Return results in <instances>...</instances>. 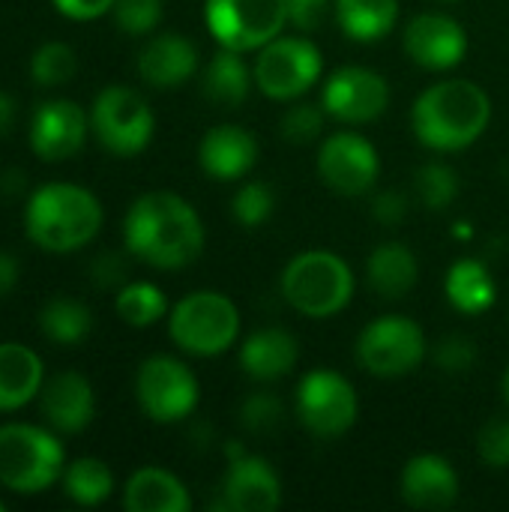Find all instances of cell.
<instances>
[{
  "mask_svg": "<svg viewBox=\"0 0 509 512\" xmlns=\"http://www.w3.org/2000/svg\"><path fill=\"white\" fill-rule=\"evenodd\" d=\"M93 327V315L72 297H51L39 312V330L57 345H78Z\"/></svg>",
  "mask_w": 509,
  "mask_h": 512,
  "instance_id": "cell-29",
  "label": "cell"
},
{
  "mask_svg": "<svg viewBox=\"0 0 509 512\" xmlns=\"http://www.w3.org/2000/svg\"><path fill=\"white\" fill-rule=\"evenodd\" d=\"M501 390H504V399H507L509 405V369L504 372V381H501Z\"/></svg>",
  "mask_w": 509,
  "mask_h": 512,
  "instance_id": "cell-46",
  "label": "cell"
},
{
  "mask_svg": "<svg viewBox=\"0 0 509 512\" xmlns=\"http://www.w3.org/2000/svg\"><path fill=\"white\" fill-rule=\"evenodd\" d=\"M324 123H327V111H324V105H315V102H297V105H291V108L282 114L279 129H282V138H285V141L309 144V141L321 138Z\"/></svg>",
  "mask_w": 509,
  "mask_h": 512,
  "instance_id": "cell-35",
  "label": "cell"
},
{
  "mask_svg": "<svg viewBox=\"0 0 509 512\" xmlns=\"http://www.w3.org/2000/svg\"><path fill=\"white\" fill-rule=\"evenodd\" d=\"M444 294L450 306L462 315H483L495 306L498 285L489 267L477 258H462L450 267L444 279Z\"/></svg>",
  "mask_w": 509,
  "mask_h": 512,
  "instance_id": "cell-26",
  "label": "cell"
},
{
  "mask_svg": "<svg viewBox=\"0 0 509 512\" xmlns=\"http://www.w3.org/2000/svg\"><path fill=\"white\" fill-rule=\"evenodd\" d=\"M75 69H78V60L66 42H45L30 57V78L39 87H60L75 75Z\"/></svg>",
  "mask_w": 509,
  "mask_h": 512,
  "instance_id": "cell-32",
  "label": "cell"
},
{
  "mask_svg": "<svg viewBox=\"0 0 509 512\" xmlns=\"http://www.w3.org/2000/svg\"><path fill=\"white\" fill-rule=\"evenodd\" d=\"M63 444L48 429L30 423L0 426V486L18 495L51 489L63 477Z\"/></svg>",
  "mask_w": 509,
  "mask_h": 512,
  "instance_id": "cell-5",
  "label": "cell"
},
{
  "mask_svg": "<svg viewBox=\"0 0 509 512\" xmlns=\"http://www.w3.org/2000/svg\"><path fill=\"white\" fill-rule=\"evenodd\" d=\"M321 72V48L306 36H276L258 48V60L252 66L255 87L276 102L300 99L321 81Z\"/></svg>",
  "mask_w": 509,
  "mask_h": 512,
  "instance_id": "cell-7",
  "label": "cell"
},
{
  "mask_svg": "<svg viewBox=\"0 0 509 512\" xmlns=\"http://www.w3.org/2000/svg\"><path fill=\"white\" fill-rule=\"evenodd\" d=\"M285 3H288V21L300 33L318 30L330 15V0H285Z\"/></svg>",
  "mask_w": 509,
  "mask_h": 512,
  "instance_id": "cell-40",
  "label": "cell"
},
{
  "mask_svg": "<svg viewBox=\"0 0 509 512\" xmlns=\"http://www.w3.org/2000/svg\"><path fill=\"white\" fill-rule=\"evenodd\" d=\"M321 105L339 123H372L390 105V84L375 69L342 66L324 81Z\"/></svg>",
  "mask_w": 509,
  "mask_h": 512,
  "instance_id": "cell-14",
  "label": "cell"
},
{
  "mask_svg": "<svg viewBox=\"0 0 509 512\" xmlns=\"http://www.w3.org/2000/svg\"><path fill=\"white\" fill-rule=\"evenodd\" d=\"M87 138V114L72 99H48L33 111L30 147L45 162L72 159Z\"/></svg>",
  "mask_w": 509,
  "mask_h": 512,
  "instance_id": "cell-16",
  "label": "cell"
},
{
  "mask_svg": "<svg viewBox=\"0 0 509 512\" xmlns=\"http://www.w3.org/2000/svg\"><path fill=\"white\" fill-rule=\"evenodd\" d=\"M114 306H117V315L129 327H153L159 318L168 315V300H165L162 288H156L153 282H129V285H123Z\"/></svg>",
  "mask_w": 509,
  "mask_h": 512,
  "instance_id": "cell-31",
  "label": "cell"
},
{
  "mask_svg": "<svg viewBox=\"0 0 509 512\" xmlns=\"http://www.w3.org/2000/svg\"><path fill=\"white\" fill-rule=\"evenodd\" d=\"M102 228L99 198L75 183H45L24 207L27 237L54 255L87 246Z\"/></svg>",
  "mask_w": 509,
  "mask_h": 512,
  "instance_id": "cell-3",
  "label": "cell"
},
{
  "mask_svg": "<svg viewBox=\"0 0 509 512\" xmlns=\"http://www.w3.org/2000/svg\"><path fill=\"white\" fill-rule=\"evenodd\" d=\"M477 357H480L477 354V345L468 336H459V333L444 336L438 342V348H435V363L447 375H465V372H471L474 363H477Z\"/></svg>",
  "mask_w": 509,
  "mask_h": 512,
  "instance_id": "cell-39",
  "label": "cell"
},
{
  "mask_svg": "<svg viewBox=\"0 0 509 512\" xmlns=\"http://www.w3.org/2000/svg\"><path fill=\"white\" fill-rule=\"evenodd\" d=\"M456 192H459V177L450 165L429 162L417 171V198L429 210H447L456 201Z\"/></svg>",
  "mask_w": 509,
  "mask_h": 512,
  "instance_id": "cell-33",
  "label": "cell"
},
{
  "mask_svg": "<svg viewBox=\"0 0 509 512\" xmlns=\"http://www.w3.org/2000/svg\"><path fill=\"white\" fill-rule=\"evenodd\" d=\"M477 456L492 471L509 468V417H492L477 435Z\"/></svg>",
  "mask_w": 509,
  "mask_h": 512,
  "instance_id": "cell-38",
  "label": "cell"
},
{
  "mask_svg": "<svg viewBox=\"0 0 509 512\" xmlns=\"http://www.w3.org/2000/svg\"><path fill=\"white\" fill-rule=\"evenodd\" d=\"M318 174L336 195L354 198L375 186L381 159L369 138L357 132H333L318 147Z\"/></svg>",
  "mask_w": 509,
  "mask_h": 512,
  "instance_id": "cell-13",
  "label": "cell"
},
{
  "mask_svg": "<svg viewBox=\"0 0 509 512\" xmlns=\"http://www.w3.org/2000/svg\"><path fill=\"white\" fill-rule=\"evenodd\" d=\"M399 489L414 510H450L459 501V474L444 456L420 453L405 462Z\"/></svg>",
  "mask_w": 509,
  "mask_h": 512,
  "instance_id": "cell-18",
  "label": "cell"
},
{
  "mask_svg": "<svg viewBox=\"0 0 509 512\" xmlns=\"http://www.w3.org/2000/svg\"><path fill=\"white\" fill-rule=\"evenodd\" d=\"M168 336L192 357H219L240 336V312L219 291H192L171 309Z\"/></svg>",
  "mask_w": 509,
  "mask_h": 512,
  "instance_id": "cell-6",
  "label": "cell"
},
{
  "mask_svg": "<svg viewBox=\"0 0 509 512\" xmlns=\"http://www.w3.org/2000/svg\"><path fill=\"white\" fill-rule=\"evenodd\" d=\"M273 207H276L273 189H270L267 183H258V180L243 183V186L237 189L234 201H231V213H234V219H237L243 228H258V225H264V222L273 216Z\"/></svg>",
  "mask_w": 509,
  "mask_h": 512,
  "instance_id": "cell-34",
  "label": "cell"
},
{
  "mask_svg": "<svg viewBox=\"0 0 509 512\" xmlns=\"http://www.w3.org/2000/svg\"><path fill=\"white\" fill-rule=\"evenodd\" d=\"M426 333L405 315H381L357 336V363L375 378H402L426 360Z\"/></svg>",
  "mask_w": 509,
  "mask_h": 512,
  "instance_id": "cell-8",
  "label": "cell"
},
{
  "mask_svg": "<svg viewBox=\"0 0 509 512\" xmlns=\"http://www.w3.org/2000/svg\"><path fill=\"white\" fill-rule=\"evenodd\" d=\"M204 21L210 36L231 51H258L288 24L285 0H207Z\"/></svg>",
  "mask_w": 509,
  "mask_h": 512,
  "instance_id": "cell-9",
  "label": "cell"
},
{
  "mask_svg": "<svg viewBox=\"0 0 509 512\" xmlns=\"http://www.w3.org/2000/svg\"><path fill=\"white\" fill-rule=\"evenodd\" d=\"M201 84H204V96L210 102H216L222 108H237V105L246 102V96H249V90L255 84V75L246 66V60H243L240 51L222 48L207 63Z\"/></svg>",
  "mask_w": 509,
  "mask_h": 512,
  "instance_id": "cell-27",
  "label": "cell"
},
{
  "mask_svg": "<svg viewBox=\"0 0 509 512\" xmlns=\"http://www.w3.org/2000/svg\"><path fill=\"white\" fill-rule=\"evenodd\" d=\"M444 3H456V0H444Z\"/></svg>",
  "mask_w": 509,
  "mask_h": 512,
  "instance_id": "cell-48",
  "label": "cell"
},
{
  "mask_svg": "<svg viewBox=\"0 0 509 512\" xmlns=\"http://www.w3.org/2000/svg\"><path fill=\"white\" fill-rule=\"evenodd\" d=\"M12 120H15V99H12L9 93L0 90V138L9 132Z\"/></svg>",
  "mask_w": 509,
  "mask_h": 512,
  "instance_id": "cell-45",
  "label": "cell"
},
{
  "mask_svg": "<svg viewBox=\"0 0 509 512\" xmlns=\"http://www.w3.org/2000/svg\"><path fill=\"white\" fill-rule=\"evenodd\" d=\"M126 249L159 270H180L204 249L198 210L177 192H147L132 201L123 219Z\"/></svg>",
  "mask_w": 509,
  "mask_h": 512,
  "instance_id": "cell-1",
  "label": "cell"
},
{
  "mask_svg": "<svg viewBox=\"0 0 509 512\" xmlns=\"http://www.w3.org/2000/svg\"><path fill=\"white\" fill-rule=\"evenodd\" d=\"M279 288L294 312L306 318H330L351 303L357 282L345 258L327 249H309L285 264Z\"/></svg>",
  "mask_w": 509,
  "mask_h": 512,
  "instance_id": "cell-4",
  "label": "cell"
},
{
  "mask_svg": "<svg viewBox=\"0 0 509 512\" xmlns=\"http://www.w3.org/2000/svg\"><path fill=\"white\" fill-rule=\"evenodd\" d=\"M54 9L72 21H93L114 9V0H51Z\"/></svg>",
  "mask_w": 509,
  "mask_h": 512,
  "instance_id": "cell-42",
  "label": "cell"
},
{
  "mask_svg": "<svg viewBox=\"0 0 509 512\" xmlns=\"http://www.w3.org/2000/svg\"><path fill=\"white\" fill-rule=\"evenodd\" d=\"M198 162H201L204 174L213 180H222V183L240 180L258 162V141L243 126H234V123L213 126L201 138Z\"/></svg>",
  "mask_w": 509,
  "mask_h": 512,
  "instance_id": "cell-20",
  "label": "cell"
},
{
  "mask_svg": "<svg viewBox=\"0 0 509 512\" xmlns=\"http://www.w3.org/2000/svg\"><path fill=\"white\" fill-rule=\"evenodd\" d=\"M366 279L378 297L402 300L414 291V285L420 279L417 255L405 243H396V240L381 243L372 249V255L366 261Z\"/></svg>",
  "mask_w": 509,
  "mask_h": 512,
  "instance_id": "cell-24",
  "label": "cell"
},
{
  "mask_svg": "<svg viewBox=\"0 0 509 512\" xmlns=\"http://www.w3.org/2000/svg\"><path fill=\"white\" fill-rule=\"evenodd\" d=\"M135 399L153 423H180L198 408L201 387L183 360L156 354L135 375Z\"/></svg>",
  "mask_w": 509,
  "mask_h": 512,
  "instance_id": "cell-11",
  "label": "cell"
},
{
  "mask_svg": "<svg viewBox=\"0 0 509 512\" xmlns=\"http://www.w3.org/2000/svg\"><path fill=\"white\" fill-rule=\"evenodd\" d=\"M282 420H285V408L273 393H255L240 405V423L252 435H270L282 426Z\"/></svg>",
  "mask_w": 509,
  "mask_h": 512,
  "instance_id": "cell-36",
  "label": "cell"
},
{
  "mask_svg": "<svg viewBox=\"0 0 509 512\" xmlns=\"http://www.w3.org/2000/svg\"><path fill=\"white\" fill-rule=\"evenodd\" d=\"M93 279L96 285L102 288H111V285H120L126 279V264L120 261V255H99L93 261Z\"/></svg>",
  "mask_w": 509,
  "mask_h": 512,
  "instance_id": "cell-43",
  "label": "cell"
},
{
  "mask_svg": "<svg viewBox=\"0 0 509 512\" xmlns=\"http://www.w3.org/2000/svg\"><path fill=\"white\" fill-rule=\"evenodd\" d=\"M297 339L282 327H264L252 333L240 348V366L255 381H279L297 366Z\"/></svg>",
  "mask_w": 509,
  "mask_h": 512,
  "instance_id": "cell-23",
  "label": "cell"
},
{
  "mask_svg": "<svg viewBox=\"0 0 509 512\" xmlns=\"http://www.w3.org/2000/svg\"><path fill=\"white\" fill-rule=\"evenodd\" d=\"M492 120L489 93L468 78H447L426 87L411 108L417 141L438 153L471 147Z\"/></svg>",
  "mask_w": 509,
  "mask_h": 512,
  "instance_id": "cell-2",
  "label": "cell"
},
{
  "mask_svg": "<svg viewBox=\"0 0 509 512\" xmlns=\"http://www.w3.org/2000/svg\"><path fill=\"white\" fill-rule=\"evenodd\" d=\"M39 402H42L45 423L63 435L84 432L96 414L93 387L78 372H57L54 378H48L39 390Z\"/></svg>",
  "mask_w": 509,
  "mask_h": 512,
  "instance_id": "cell-19",
  "label": "cell"
},
{
  "mask_svg": "<svg viewBox=\"0 0 509 512\" xmlns=\"http://www.w3.org/2000/svg\"><path fill=\"white\" fill-rule=\"evenodd\" d=\"M198 69V48L180 33H159L138 51V75L159 90L186 84Z\"/></svg>",
  "mask_w": 509,
  "mask_h": 512,
  "instance_id": "cell-21",
  "label": "cell"
},
{
  "mask_svg": "<svg viewBox=\"0 0 509 512\" xmlns=\"http://www.w3.org/2000/svg\"><path fill=\"white\" fill-rule=\"evenodd\" d=\"M3 510H6V504H3V501H0V512H3Z\"/></svg>",
  "mask_w": 509,
  "mask_h": 512,
  "instance_id": "cell-47",
  "label": "cell"
},
{
  "mask_svg": "<svg viewBox=\"0 0 509 512\" xmlns=\"http://www.w3.org/2000/svg\"><path fill=\"white\" fill-rule=\"evenodd\" d=\"M333 12L348 39L378 42L396 27L399 0H336Z\"/></svg>",
  "mask_w": 509,
  "mask_h": 512,
  "instance_id": "cell-28",
  "label": "cell"
},
{
  "mask_svg": "<svg viewBox=\"0 0 509 512\" xmlns=\"http://www.w3.org/2000/svg\"><path fill=\"white\" fill-rule=\"evenodd\" d=\"M123 507L129 512H189L186 486L162 468H141L126 480Z\"/></svg>",
  "mask_w": 509,
  "mask_h": 512,
  "instance_id": "cell-25",
  "label": "cell"
},
{
  "mask_svg": "<svg viewBox=\"0 0 509 512\" xmlns=\"http://www.w3.org/2000/svg\"><path fill=\"white\" fill-rule=\"evenodd\" d=\"M402 45H405V54L417 66L444 72L465 60L468 33L456 18H450L444 12H420L408 21Z\"/></svg>",
  "mask_w": 509,
  "mask_h": 512,
  "instance_id": "cell-15",
  "label": "cell"
},
{
  "mask_svg": "<svg viewBox=\"0 0 509 512\" xmlns=\"http://www.w3.org/2000/svg\"><path fill=\"white\" fill-rule=\"evenodd\" d=\"M222 510L273 512L282 507V483L273 465L261 456L231 459L222 480Z\"/></svg>",
  "mask_w": 509,
  "mask_h": 512,
  "instance_id": "cell-17",
  "label": "cell"
},
{
  "mask_svg": "<svg viewBox=\"0 0 509 512\" xmlns=\"http://www.w3.org/2000/svg\"><path fill=\"white\" fill-rule=\"evenodd\" d=\"M45 366L39 354L21 342H0V411H18L39 396Z\"/></svg>",
  "mask_w": 509,
  "mask_h": 512,
  "instance_id": "cell-22",
  "label": "cell"
},
{
  "mask_svg": "<svg viewBox=\"0 0 509 512\" xmlns=\"http://www.w3.org/2000/svg\"><path fill=\"white\" fill-rule=\"evenodd\" d=\"M114 21L129 36H144L162 21V0H114Z\"/></svg>",
  "mask_w": 509,
  "mask_h": 512,
  "instance_id": "cell-37",
  "label": "cell"
},
{
  "mask_svg": "<svg viewBox=\"0 0 509 512\" xmlns=\"http://www.w3.org/2000/svg\"><path fill=\"white\" fill-rule=\"evenodd\" d=\"M372 216L381 222V225H399L405 216H408V195L399 192V189H387L381 192L375 201H372Z\"/></svg>",
  "mask_w": 509,
  "mask_h": 512,
  "instance_id": "cell-41",
  "label": "cell"
},
{
  "mask_svg": "<svg viewBox=\"0 0 509 512\" xmlns=\"http://www.w3.org/2000/svg\"><path fill=\"white\" fill-rule=\"evenodd\" d=\"M63 489L66 495L81 504V507H96L102 501H108V495L114 492V474L102 459H78L63 471Z\"/></svg>",
  "mask_w": 509,
  "mask_h": 512,
  "instance_id": "cell-30",
  "label": "cell"
},
{
  "mask_svg": "<svg viewBox=\"0 0 509 512\" xmlns=\"http://www.w3.org/2000/svg\"><path fill=\"white\" fill-rule=\"evenodd\" d=\"M90 126L99 144L114 156H138L153 138V111L141 93L132 87H105L93 99Z\"/></svg>",
  "mask_w": 509,
  "mask_h": 512,
  "instance_id": "cell-10",
  "label": "cell"
},
{
  "mask_svg": "<svg viewBox=\"0 0 509 512\" xmlns=\"http://www.w3.org/2000/svg\"><path fill=\"white\" fill-rule=\"evenodd\" d=\"M360 414V399L354 384L330 369L309 372L297 387V420L315 438L345 435Z\"/></svg>",
  "mask_w": 509,
  "mask_h": 512,
  "instance_id": "cell-12",
  "label": "cell"
},
{
  "mask_svg": "<svg viewBox=\"0 0 509 512\" xmlns=\"http://www.w3.org/2000/svg\"><path fill=\"white\" fill-rule=\"evenodd\" d=\"M15 285H18V261L0 249V297L9 294Z\"/></svg>",
  "mask_w": 509,
  "mask_h": 512,
  "instance_id": "cell-44",
  "label": "cell"
}]
</instances>
